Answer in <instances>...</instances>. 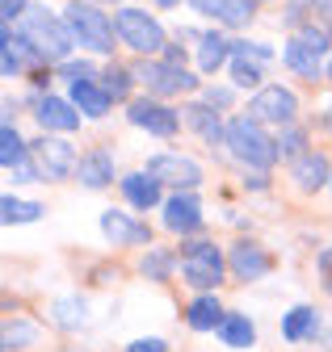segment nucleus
Listing matches in <instances>:
<instances>
[{
    "mask_svg": "<svg viewBox=\"0 0 332 352\" xmlns=\"http://www.w3.org/2000/svg\"><path fill=\"white\" fill-rule=\"evenodd\" d=\"M25 13H30V0H0V17H5V25L21 21Z\"/></svg>",
    "mask_w": 332,
    "mask_h": 352,
    "instance_id": "34",
    "label": "nucleus"
},
{
    "mask_svg": "<svg viewBox=\"0 0 332 352\" xmlns=\"http://www.w3.org/2000/svg\"><path fill=\"white\" fill-rule=\"evenodd\" d=\"M135 80L147 88V97H177V93H194L198 88V76L185 72L181 63H169V59H139L135 67Z\"/></svg>",
    "mask_w": 332,
    "mask_h": 352,
    "instance_id": "8",
    "label": "nucleus"
},
{
    "mask_svg": "<svg viewBox=\"0 0 332 352\" xmlns=\"http://www.w3.org/2000/svg\"><path fill=\"white\" fill-rule=\"evenodd\" d=\"M324 126H328V135H332V109H328V113H324Z\"/></svg>",
    "mask_w": 332,
    "mask_h": 352,
    "instance_id": "43",
    "label": "nucleus"
},
{
    "mask_svg": "<svg viewBox=\"0 0 332 352\" xmlns=\"http://www.w3.org/2000/svg\"><path fill=\"white\" fill-rule=\"evenodd\" d=\"M59 72H63L68 80H93V67H89V63H72V59H68V63H59Z\"/></svg>",
    "mask_w": 332,
    "mask_h": 352,
    "instance_id": "38",
    "label": "nucleus"
},
{
    "mask_svg": "<svg viewBox=\"0 0 332 352\" xmlns=\"http://www.w3.org/2000/svg\"><path fill=\"white\" fill-rule=\"evenodd\" d=\"M114 5H122V0H114Z\"/></svg>",
    "mask_w": 332,
    "mask_h": 352,
    "instance_id": "45",
    "label": "nucleus"
},
{
    "mask_svg": "<svg viewBox=\"0 0 332 352\" xmlns=\"http://www.w3.org/2000/svg\"><path fill=\"white\" fill-rule=\"evenodd\" d=\"M118 189H122V197H127V206H135V210H156L160 206V185L152 181L143 168L139 172H127L118 181Z\"/></svg>",
    "mask_w": 332,
    "mask_h": 352,
    "instance_id": "22",
    "label": "nucleus"
},
{
    "mask_svg": "<svg viewBox=\"0 0 332 352\" xmlns=\"http://www.w3.org/2000/svg\"><path fill=\"white\" fill-rule=\"evenodd\" d=\"M101 84H105V93H110L114 101H135V97H131V88H135L139 80H135V72H131V67L110 63V67L101 72Z\"/></svg>",
    "mask_w": 332,
    "mask_h": 352,
    "instance_id": "30",
    "label": "nucleus"
},
{
    "mask_svg": "<svg viewBox=\"0 0 332 352\" xmlns=\"http://www.w3.org/2000/svg\"><path fill=\"white\" fill-rule=\"evenodd\" d=\"M34 118H38V126H43V135H72V130H80V113L76 105H72V97H38L34 101Z\"/></svg>",
    "mask_w": 332,
    "mask_h": 352,
    "instance_id": "12",
    "label": "nucleus"
},
{
    "mask_svg": "<svg viewBox=\"0 0 332 352\" xmlns=\"http://www.w3.org/2000/svg\"><path fill=\"white\" fill-rule=\"evenodd\" d=\"M328 80H332V55H328Z\"/></svg>",
    "mask_w": 332,
    "mask_h": 352,
    "instance_id": "44",
    "label": "nucleus"
},
{
    "mask_svg": "<svg viewBox=\"0 0 332 352\" xmlns=\"http://www.w3.org/2000/svg\"><path fill=\"white\" fill-rule=\"evenodd\" d=\"M68 97H72V105L85 113V118H105L110 109H114V97L105 93V84L101 80H72V88H68Z\"/></svg>",
    "mask_w": 332,
    "mask_h": 352,
    "instance_id": "19",
    "label": "nucleus"
},
{
    "mask_svg": "<svg viewBox=\"0 0 332 352\" xmlns=\"http://www.w3.org/2000/svg\"><path fill=\"white\" fill-rule=\"evenodd\" d=\"M219 340H223L227 348H253L257 327H253V319H248V315H227L223 327H219Z\"/></svg>",
    "mask_w": 332,
    "mask_h": 352,
    "instance_id": "29",
    "label": "nucleus"
},
{
    "mask_svg": "<svg viewBox=\"0 0 332 352\" xmlns=\"http://www.w3.org/2000/svg\"><path fill=\"white\" fill-rule=\"evenodd\" d=\"M51 319H55V327H63V331H80L89 323V306L80 302V298H59L55 306H51Z\"/></svg>",
    "mask_w": 332,
    "mask_h": 352,
    "instance_id": "28",
    "label": "nucleus"
},
{
    "mask_svg": "<svg viewBox=\"0 0 332 352\" xmlns=\"http://www.w3.org/2000/svg\"><path fill=\"white\" fill-rule=\"evenodd\" d=\"M156 5H160V9H177V5H181V0H156Z\"/></svg>",
    "mask_w": 332,
    "mask_h": 352,
    "instance_id": "42",
    "label": "nucleus"
},
{
    "mask_svg": "<svg viewBox=\"0 0 332 352\" xmlns=\"http://www.w3.org/2000/svg\"><path fill=\"white\" fill-rule=\"evenodd\" d=\"M315 273H320V285L332 294V248H324V252L315 256Z\"/></svg>",
    "mask_w": 332,
    "mask_h": 352,
    "instance_id": "35",
    "label": "nucleus"
},
{
    "mask_svg": "<svg viewBox=\"0 0 332 352\" xmlns=\"http://www.w3.org/2000/svg\"><path fill=\"white\" fill-rule=\"evenodd\" d=\"M143 172L156 185H173L177 193H198V185H202V164L181 155V151H156L143 164Z\"/></svg>",
    "mask_w": 332,
    "mask_h": 352,
    "instance_id": "9",
    "label": "nucleus"
},
{
    "mask_svg": "<svg viewBox=\"0 0 332 352\" xmlns=\"http://www.w3.org/2000/svg\"><path fill=\"white\" fill-rule=\"evenodd\" d=\"M177 269H181V256H177L173 248H147V252L139 256V273H143L147 281H169Z\"/></svg>",
    "mask_w": 332,
    "mask_h": 352,
    "instance_id": "25",
    "label": "nucleus"
},
{
    "mask_svg": "<svg viewBox=\"0 0 332 352\" xmlns=\"http://www.w3.org/2000/svg\"><path fill=\"white\" fill-rule=\"evenodd\" d=\"M244 185L261 193V189H269V176H265V172H253V176H244Z\"/></svg>",
    "mask_w": 332,
    "mask_h": 352,
    "instance_id": "40",
    "label": "nucleus"
},
{
    "mask_svg": "<svg viewBox=\"0 0 332 352\" xmlns=\"http://www.w3.org/2000/svg\"><path fill=\"white\" fill-rule=\"evenodd\" d=\"M80 51H93V55H114V42H118V25L114 17H105L97 5H89V0H72V5L63 9Z\"/></svg>",
    "mask_w": 332,
    "mask_h": 352,
    "instance_id": "5",
    "label": "nucleus"
},
{
    "mask_svg": "<svg viewBox=\"0 0 332 352\" xmlns=\"http://www.w3.org/2000/svg\"><path fill=\"white\" fill-rule=\"evenodd\" d=\"M328 51H332V34L324 25L307 21L299 30H290V38L282 42V63L295 76H303V80H315L324 72V55Z\"/></svg>",
    "mask_w": 332,
    "mask_h": 352,
    "instance_id": "3",
    "label": "nucleus"
},
{
    "mask_svg": "<svg viewBox=\"0 0 332 352\" xmlns=\"http://www.w3.org/2000/svg\"><path fill=\"white\" fill-rule=\"evenodd\" d=\"M223 147H227L231 160L244 164L248 172H269L273 160H278V139H269V130H265L257 118H248V113L227 118V143H223Z\"/></svg>",
    "mask_w": 332,
    "mask_h": 352,
    "instance_id": "2",
    "label": "nucleus"
},
{
    "mask_svg": "<svg viewBox=\"0 0 332 352\" xmlns=\"http://www.w3.org/2000/svg\"><path fill=\"white\" fill-rule=\"evenodd\" d=\"M25 160H30V143L21 139V130L13 122H5L0 126V164L13 172V168H25Z\"/></svg>",
    "mask_w": 332,
    "mask_h": 352,
    "instance_id": "27",
    "label": "nucleus"
},
{
    "mask_svg": "<svg viewBox=\"0 0 332 352\" xmlns=\"http://www.w3.org/2000/svg\"><path fill=\"white\" fill-rule=\"evenodd\" d=\"M315 331H320V311H315V306H307V302L290 306V311L282 315V336H286L290 344H303V340H311Z\"/></svg>",
    "mask_w": 332,
    "mask_h": 352,
    "instance_id": "24",
    "label": "nucleus"
},
{
    "mask_svg": "<svg viewBox=\"0 0 332 352\" xmlns=\"http://www.w3.org/2000/svg\"><path fill=\"white\" fill-rule=\"evenodd\" d=\"M101 235L114 243V248H139L152 239V231L139 223V218H131L127 210H105L101 214Z\"/></svg>",
    "mask_w": 332,
    "mask_h": 352,
    "instance_id": "17",
    "label": "nucleus"
},
{
    "mask_svg": "<svg viewBox=\"0 0 332 352\" xmlns=\"http://www.w3.org/2000/svg\"><path fill=\"white\" fill-rule=\"evenodd\" d=\"M127 352H169V344L156 340V336H143V340H131V344H127Z\"/></svg>",
    "mask_w": 332,
    "mask_h": 352,
    "instance_id": "37",
    "label": "nucleus"
},
{
    "mask_svg": "<svg viewBox=\"0 0 332 352\" xmlns=\"http://www.w3.org/2000/svg\"><path fill=\"white\" fill-rule=\"evenodd\" d=\"M189 5L223 30H244L257 21V0H189Z\"/></svg>",
    "mask_w": 332,
    "mask_h": 352,
    "instance_id": "14",
    "label": "nucleus"
},
{
    "mask_svg": "<svg viewBox=\"0 0 332 352\" xmlns=\"http://www.w3.org/2000/svg\"><path fill=\"white\" fill-rule=\"evenodd\" d=\"M223 273H227V260H223V248L211 243V239H194V243H181V281L198 294H215L223 285Z\"/></svg>",
    "mask_w": 332,
    "mask_h": 352,
    "instance_id": "4",
    "label": "nucleus"
},
{
    "mask_svg": "<svg viewBox=\"0 0 332 352\" xmlns=\"http://www.w3.org/2000/svg\"><path fill=\"white\" fill-rule=\"evenodd\" d=\"M127 122H131L135 130H147V135H156V139H173L177 130L185 126L181 109L164 105L160 97H135V101H127Z\"/></svg>",
    "mask_w": 332,
    "mask_h": 352,
    "instance_id": "11",
    "label": "nucleus"
},
{
    "mask_svg": "<svg viewBox=\"0 0 332 352\" xmlns=\"http://www.w3.org/2000/svg\"><path fill=\"white\" fill-rule=\"evenodd\" d=\"M202 101H206V105H215V109H227V105L236 101V93H231V88H206Z\"/></svg>",
    "mask_w": 332,
    "mask_h": 352,
    "instance_id": "36",
    "label": "nucleus"
},
{
    "mask_svg": "<svg viewBox=\"0 0 332 352\" xmlns=\"http://www.w3.org/2000/svg\"><path fill=\"white\" fill-rule=\"evenodd\" d=\"M223 319H227V311L219 306L215 294H198V298L185 306V323H189L194 331H219Z\"/></svg>",
    "mask_w": 332,
    "mask_h": 352,
    "instance_id": "23",
    "label": "nucleus"
},
{
    "mask_svg": "<svg viewBox=\"0 0 332 352\" xmlns=\"http://www.w3.org/2000/svg\"><path fill=\"white\" fill-rule=\"evenodd\" d=\"M0 218H5L9 227H25V223H38V218H47L43 201H30V197H13L5 193V201H0Z\"/></svg>",
    "mask_w": 332,
    "mask_h": 352,
    "instance_id": "26",
    "label": "nucleus"
},
{
    "mask_svg": "<svg viewBox=\"0 0 332 352\" xmlns=\"http://www.w3.org/2000/svg\"><path fill=\"white\" fill-rule=\"evenodd\" d=\"M328 189H332V185H328Z\"/></svg>",
    "mask_w": 332,
    "mask_h": 352,
    "instance_id": "46",
    "label": "nucleus"
},
{
    "mask_svg": "<svg viewBox=\"0 0 332 352\" xmlns=\"http://www.w3.org/2000/svg\"><path fill=\"white\" fill-rule=\"evenodd\" d=\"M30 160H34V172L43 176V181H51V185L72 181L76 168H80V155L63 135H43L38 143H30Z\"/></svg>",
    "mask_w": 332,
    "mask_h": 352,
    "instance_id": "7",
    "label": "nucleus"
},
{
    "mask_svg": "<svg viewBox=\"0 0 332 352\" xmlns=\"http://www.w3.org/2000/svg\"><path fill=\"white\" fill-rule=\"evenodd\" d=\"M194 59H198V72H202V76H215V72L231 59V42H227L219 30H202L198 42H194Z\"/></svg>",
    "mask_w": 332,
    "mask_h": 352,
    "instance_id": "21",
    "label": "nucleus"
},
{
    "mask_svg": "<svg viewBox=\"0 0 332 352\" xmlns=\"http://www.w3.org/2000/svg\"><path fill=\"white\" fill-rule=\"evenodd\" d=\"M34 340H38V331L30 327V319H9L5 323V352H17V348H25Z\"/></svg>",
    "mask_w": 332,
    "mask_h": 352,
    "instance_id": "33",
    "label": "nucleus"
},
{
    "mask_svg": "<svg viewBox=\"0 0 332 352\" xmlns=\"http://www.w3.org/2000/svg\"><path fill=\"white\" fill-rule=\"evenodd\" d=\"M21 38L30 42V47L43 55L47 63H68L72 59V47H76V34L68 25V17H55L47 5H30V13L17 21Z\"/></svg>",
    "mask_w": 332,
    "mask_h": 352,
    "instance_id": "1",
    "label": "nucleus"
},
{
    "mask_svg": "<svg viewBox=\"0 0 332 352\" xmlns=\"http://www.w3.org/2000/svg\"><path fill=\"white\" fill-rule=\"evenodd\" d=\"M227 269H231L240 281H261V277L273 269V260H269V252H265L261 243H253V239H236L231 252H227Z\"/></svg>",
    "mask_w": 332,
    "mask_h": 352,
    "instance_id": "16",
    "label": "nucleus"
},
{
    "mask_svg": "<svg viewBox=\"0 0 332 352\" xmlns=\"http://www.w3.org/2000/svg\"><path fill=\"white\" fill-rule=\"evenodd\" d=\"M181 118H185V126L194 130V135H202V143H211V147L227 143V122L219 118V109H215V105L194 101V105H185V109H181Z\"/></svg>",
    "mask_w": 332,
    "mask_h": 352,
    "instance_id": "18",
    "label": "nucleus"
},
{
    "mask_svg": "<svg viewBox=\"0 0 332 352\" xmlns=\"http://www.w3.org/2000/svg\"><path fill=\"white\" fill-rule=\"evenodd\" d=\"M160 210H164V231H169V235H181V239H185V235H198L202 223H206L198 193H173Z\"/></svg>",
    "mask_w": 332,
    "mask_h": 352,
    "instance_id": "13",
    "label": "nucleus"
},
{
    "mask_svg": "<svg viewBox=\"0 0 332 352\" xmlns=\"http://www.w3.org/2000/svg\"><path fill=\"white\" fill-rule=\"evenodd\" d=\"M231 84H236V88H253V93H261V88H265V80H261V59L231 55Z\"/></svg>",
    "mask_w": 332,
    "mask_h": 352,
    "instance_id": "31",
    "label": "nucleus"
},
{
    "mask_svg": "<svg viewBox=\"0 0 332 352\" xmlns=\"http://www.w3.org/2000/svg\"><path fill=\"white\" fill-rule=\"evenodd\" d=\"M311 5H315V13H311V17H320V25L332 34V0H311Z\"/></svg>",
    "mask_w": 332,
    "mask_h": 352,
    "instance_id": "39",
    "label": "nucleus"
},
{
    "mask_svg": "<svg viewBox=\"0 0 332 352\" xmlns=\"http://www.w3.org/2000/svg\"><path fill=\"white\" fill-rule=\"evenodd\" d=\"M248 118H257L261 126H295L299 122V97L290 93L286 84H265L261 93H253V101H248Z\"/></svg>",
    "mask_w": 332,
    "mask_h": 352,
    "instance_id": "10",
    "label": "nucleus"
},
{
    "mask_svg": "<svg viewBox=\"0 0 332 352\" xmlns=\"http://www.w3.org/2000/svg\"><path fill=\"white\" fill-rule=\"evenodd\" d=\"M290 185L299 193H320L324 185H332V164L324 151H303L299 160H290Z\"/></svg>",
    "mask_w": 332,
    "mask_h": 352,
    "instance_id": "15",
    "label": "nucleus"
},
{
    "mask_svg": "<svg viewBox=\"0 0 332 352\" xmlns=\"http://www.w3.org/2000/svg\"><path fill=\"white\" fill-rule=\"evenodd\" d=\"M76 181L85 185V189H93V193L110 189V185H114V155H110L105 147L85 151V155H80V168H76Z\"/></svg>",
    "mask_w": 332,
    "mask_h": 352,
    "instance_id": "20",
    "label": "nucleus"
},
{
    "mask_svg": "<svg viewBox=\"0 0 332 352\" xmlns=\"http://www.w3.org/2000/svg\"><path fill=\"white\" fill-rule=\"evenodd\" d=\"M114 25H118V42H127V47L143 59H156L164 47H169V34L164 25L147 13V9H135V5H122L114 13Z\"/></svg>",
    "mask_w": 332,
    "mask_h": 352,
    "instance_id": "6",
    "label": "nucleus"
},
{
    "mask_svg": "<svg viewBox=\"0 0 332 352\" xmlns=\"http://www.w3.org/2000/svg\"><path fill=\"white\" fill-rule=\"evenodd\" d=\"M164 59H169V63H181V59H185V51H181V42H177V47H164Z\"/></svg>",
    "mask_w": 332,
    "mask_h": 352,
    "instance_id": "41",
    "label": "nucleus"
},
{
    "mask_svg": "<svg viewBox=\"0 0 332 352\" xmlns=\"http://www.w3.org/2000/svg\"><path fill=\"white\" fill-rule=\"evenodd\" d=\"M303 151H311L307 147V135L299 126H286V130H278V155H286V160H299Z\"/></svg>",
    "mask_w": 332,
    "mask_h": 352,
    "instance_id": "32",
    "label": "nucleus"
}]
</instances>
